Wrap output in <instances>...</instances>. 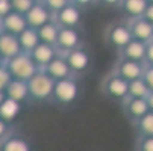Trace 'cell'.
Wrapping results in <instances>:
<instances>
[{
  "instance_id": "33",
  "label": "cell",
  "mask_w": 153,
  "mask_h": 151,
  "mask_svg": "<svg viewBox=\"0 0 153 151\" xmlns=\"http://www.w3.org/2000/svg\"><path fill=\"white\" fill-rule=\"evenodd\" d=\"M8 132H9V124L0 118V141H3V139L9 135Z\"/></svg>"
},
{
  "instance_id": "34",
  "label": "cell",
  "mask_w": 153,
  "mask_h": 151,
  "mask_svg": "<svg viewBox=\"0 0 153 151\" xmlns=\"http://www.w3.org/2000/svg\"><path fill=\"white\" fill-rule=\"evenodd\" d=\"M96 2H97V0H71V3H74L76 6H79L80 9L82 8H88L93 3H96Z\"/></svg>"
},
{
  "instance_id": "18",
  "label": "cell",
  "mask_w": 153,
  "mask_h": 151,
  "mask_svg": "<svg viewBox=\"0 0 153 151\" xmlns=\"http://www.w3.org/2000/svg\"><path fill=\"white\" fill-rule=\"evenodd\" d=\"M0 151H32L29 141L20 135H8L0 141Z\"/></svg>"
},
{
  "instance_id": "28",
  "label": "cell",
  "mask_w": 153,
  "mask_h": 151,
  "mask_svg": "<svg viewBox=\"0 0 153 151\" xmlns=\"http://www.w3.org/2000/svg\"><path fill=\"white\" fill-rule=\"evenodd\" d=\"M12 76L9 74L8 68L3 65V67H0V91H6V88L9 86V83L12 82Z\"/></svg>"
},
{
  "instance_id": "8",
  "label": "cell",
  "mask_w": 153,
  "mask_h": 151,
  "mask_svg": "<svg viewBox=\"0 0 153 151\" xmlns=\"http://www.w3.org/2000/svg\"><path fill=\"white\" fill-rule=\"evenodd\" d=\"M146 70V63L143 62H135V60H127V59H120L115 68V74L123 77L127 82H134L137 79H141Z\"/></svg>"
},
{
  "instance_id": "37",
  "label": "cell",
  "mask_w": 153,
  "mask_h": 151,
  "mask_svg": "<svg viewBox=\"0 0 153 151\" xmlns=\"http://www.w3.org/2000/svg\"><path fill=\"white\" fill-rule=\"evenodd\" d=\"M147 103H149L150 110H153V92H150V94H149V97H147Z\"/></svg>"
},
{
  "instance_id": "1",
  "label": "cell",
  "mask_w": 153,
  "mask_h": 151,
  "mask_svg": "<svg viewBox=\"0 0 153 151\" xmlns=\"http://www.w3.org/2000/svg\"><path fill=\"white\" fill-rule=\"evenodd\" d=\"M5 67L8 68V71L14 80H21V82L30 80L39 71L38 65L33 62L30 55H27V53H20L18 56L6 60Z\"/></svg>"
},
{
  "instance_id": "16",
  "label": "cell",
  "mask_w": 153,
  "mask_h": 151,
  "mask_svg": "<svg viewBox=\"0 0 153 151\" xmlns=\"http://www.w3.org/2000/svg\"><path fill=\"white\" fill-rule=\"evenodd\" d=\"M124 110H126V115L130 119L137 122L146 113L150 112V107H149L147 98H132V97H127L124 100Z\"/></svg>"
},
{
  "instance_id": "23",
  "label": "cell",
  "mask_w": 153,
  "mask_h": 151,
  "mask_svg": "<svg viewBox=\"0 0 153 151\" xmlns=\"http://www.w3.org/2000/svg\"><path fill=\"white\" fill-rule=\"evenodd\" d=\"M20 110H21V104L6 97L3 103L0 104V118L9 124L20 115Z\"/></svg>"
},
{
  "instance_id": "39",
  "label": "cell",
  "mask_w": 153,
  "mask_h": 151,
  "mask_svg": "<svg viewBox=\"0 0 153 151\" xmlns=\"http://www.w3.org/2000/svg\"><path fill=\"white\" fill-rule=\"evenodd\" d=\"M5 65V59L2 57V55H0V67H3Z\"/></svg>"
},
{
  "instance_id": "41",
  "label": "cell",
  "mask_w": 153,
  "mask_h": 151,
  "mask_svg": "<svg viewBox=\"0 0 153 151\" xmlns=\"http://www.w3.org/2000/svg\"><path fill=\"white\" fill-rule=\"evenodd\" d=\"M147 2H149V3H153V0H147Z\"/></svg>"
},
{
  "instance_id": "10",
  "label": "cell",
  "mask_w": 153,
  "mask_h": 151,
  "mask_svg": "<svg viewBox=\"0 0 153 151\" xmlns=\"http://www.w3.org/2000/svg\"><path fill=\"white\" fill-rule=\"evenodd\" d=\"M132 39L134 38H132V33H130L129 24L115 23L108 30V41L111 42L115 49H118V50L124 49Z\"/></svg>"
},
{
  "instance_id": "32",
  "label": "cell",
  "mask_w": 153,
  "mask_h": 151,
  "mask_svg": "<svg viewBox=\"0 0 153 151\" xmlns=\"http://www.w3.org/2000/svg\"><path fill=\"white\" fill-rule=\"evenodd\" d=\"M146 65L153 67V41L147 42V50H146Z\"/></svg>"
},
{
  "instance_id": "38",
  "label": "cell",
  "mask_w": 153,
  "mask_h": 151,
  "mask_svg": "<svg viewBox=\"0 0 153 151\" xmlns=\"http://www.w3.org/2000/svg\"><path fill=\"white\" fill-rule=\"evenodd\" d=\"M6 98V94H5V91H0V104L3 103V100Z\"/></svg>"
},
{
  "instance_id": "30",
  "label": "cell",
  "mask_w": 153,
  "mask_h": 151,
  "mask_svg": "<svg viewBox=\"0 0 153 151\" xmlns=\"http://www.w3.org/2000/svg\"><path fill=\"white\" fill-rule=\"evenodd\" d=\"M143 80L146 82L150 92H153V67L146 65V70H144V74H143Z\"/></svg>"
},
{
  "instance_id": "11",
  "label": "cell",
  "mask_w": 153,
  "mask_h": 151,
  "mask_svg": "<svg viewBox=\"0 0 153 151\" xmlns=\"http://www.w3.org/2000/svg\"><path fill=\"white\" fill-rule=\"evenodd\" d=\"M27 27L29 26H27L26 17L23 14H18V12H14V11L11 14H8L5 18L0 20V30L17 35V36L20 33H23Z\"/></svg>"
},
{
  "instance_id": "13",
  "label": "cell",
  "mask_w": 153,
  "mask_h": 151,
  "mask_svg": "<svg viewBox=\"0 0 153 151\" xmlns=\"http://www.w3.org/2000/svg\"><path fill=\"white\" fill-rule=\"evenodd\" d=\"M21 52V46H20V41L17 35L8 33V32H2L0 33V55L2 57L6 60L18 56Z\"/></svg>"
},
{
  "instance_id": "27",
  "label": "cell",
  "mask_w": 153,
  "mask_h": 151,
  "mask_svg": "<svg viewBox=\"0 0 153 151\" xmlns=\"http://www.w3.org/2000/svg\"><path fill=\"white\" fill-rule=\"evenodd\" d=\"M44 6L50 11V12H53V14H56V12H59L61 9H64L65 6H68L70 3H71V0H44Z\"/></svg>"
},
{
  "instance_id": "3",
  "label": "cell",
  "mask_w": 153,
  "mask_h": 151,
  "mask_svg": "<svg viewBox=\"0 0 153 151\" xmlns=\"http://www.w3.org/2000/svg\"><path fill=\"white\" fill-rule=\"evenodd\" d=\"M79 97V83L73 77L55 82V89L52 98L62 106H68L74 103Z\"/></svg>"
},
{
  "instance_id": "25",
  "label": "cell",
  "mask_w": 153,
  "mask_h": 151,
  "mask_svg": "<svg viewBox=\"0 0 153 151\" xmlns=\"http://www.w3.org/2000/svg\"><path fill=\"white\" fill-rule=\"evenodd\" d=\"M135 125L140 136H153V110H150L141 119H138Z\"/></svg>"
},
{
  "instance_id": "35",
  "label": "cell",
  "mask_w": 153,
  "mask_h": 151,
  "mask_svg": "<svg viewBox=\"0 0 153 151\" xmlns=\"http://www.w3.org/2000/svg\"><path fill=\"white\" fill-rule=\"evenodd\" d=\"M97 2L105 6H109V8H117V6H121L123 0H97Z\"/></svg>"
},
{
  "instance_id": "24",
  "label": "cell",
  "mask_w": 153,
  "mask_h": 151,
  "mask_svg": "<svg viewBox=\"0 0 153 151\" xmlns=\"http://www.w3.org/2000/svg\"><path fill=\"white\" fill-rule=\"evenodd\" d=\"M150 94V89L147 88L146 82L141 79H137L134 82H129V97L132 98H147Z\"/></svg>"
},
{
  "instance_id": "14",
  "label": "cell",
  "mask_w": 153,
  "mask_h": 151,
  "mask_svg": "<svg viewBox=\"0 0 153 151\" xmlns=\"http://www.w3.org/2000/svg\"><path fill=\"white\" fill-rule=\"evenodd\" d=\"M58 55H59V52L55 46H49V44H44V42H39L35 47V50L30 53V57L33 59V62L38 65L39 70H44Z\"/></svg>"
},
{
  "instance_id": "40",
  "label": "cell",
  "mask_w": 153,
  "mask_h": 151,
  "mask_svg": "<svg viewBox=\"0 0 153 151\" xmlns=\"http://www.w3.org/2000/svg\"><path fill=\"white\" fill-rule=\"evenodd\" d=\"M35 2H36V3H42V2H44V0H35Z\"/></svg>"
},
{
  "instance_id": "29",
  "label": "cell",
  "mask_w": 153,
  "mask_h": 151,
  "mask_svg": "<svg viewBox=\"0 0 153 151\" xmlns=\"http://www.w3.org/2000/svg\"><path fill=\"white\" fill-rule=\"evenodd\" d=\"M138 151H153V136H141L138 142Z\"/></svg>"
},
{
  "instance_id": "2",
  "label": "cell",
  "mask_w": 153,
  "mask_h": 151,
  "mask_svg": "<svg viewBox=\"0 0 153 151\" xmlns=\"http://www.w3.org/2000/svg\"><path fill=\"white\" fill-rule=\"evenodd\" d=\"M27 88L30 98L36 101H46L53 95L55 80L44 70H39L30 80H27Z\"/></svg>"
},
{
  "instance_id": "5",
  "label": "cell",
  "mask_w": 153,
  "mask_h": 151,
  "mask_svg": "<svg viewBox=\"0 0 153 151\" xmlns=\"http://www.w3.org/2000/svg\"><path fill=\"white\" fill-rule=\"evenodd\" d=\"M103 89L109 97L118 98V100H126L129 97V82L114 73L106 77V80L103 83Z\"/></svg>"
},
{
  "instance_id": "15",
  "label": "cell",
  "mask_w": 153,
  "mask_h": 151,
  "mask_svg": "<svg viewBox=\"0 0 153 151\" xmlns=\"http://www.w3.org/2000/svg\"><path fill=\"white\" fill-rule=\"evenodd\" d=\"M44 71H46L55 82L73 77L71 68L68 67V63H67V60H65V57L61 56V55H58V56L49 63V65L44 68Z\"/></svg>"
},
{
  "instance_id": "31",
  "label": "cell",
  "mask_w": 153,
  "mask_h": 151,
  "mask_svg": "<svg viewBox=\"0 0 153 151\" xmlns=\"http://www.w3.org/2000/svg\"><path fill=\"white\" fill-rule=\"evenodd\" d=\"M11 12H12V3H11V0H0V20L5 18Z\"/></svg>"
},
{
  "instance_id": "36",
  "label": "cell",
  "mask_w": 153,
  "mask_h": 151,
  "mask_svg": "<svg viewBox=\"0 0 153 151\" xmlns=\"http://www.w3.org/2000/svg\"><path fill=\"white\" fill-rule=\"evenodd\" d=\"M143 18H146V20L149 21V23H152V24H153V3H149V6H147V9H146V12H144Z\"/></svg>"
},
{
  "instance_id": "21",
  "label": "cell",
  "mask_w": 153,
  "mask_h": 151,
  "mask_svg": "<svg viewBox=\"0 0 153 151\" xmlns=\"http://www.w3.org/2000/svg\"><path fill=\"white\" fill-rule=\"evenodd\" d=\"M59 29H61V26L56 23L55 20L50 21L49 24L39 27V29H38L39 41L44 42V44H49V46H55V47H56L58 36H59Z\"/></svg>"
},
{
  "instance_id": "9",
  "label": "cell",
  "mask_w": 153,
  "mask_h": 151,
  "mask_svg": "<svg viewBox=\"0 0 153 151\" xmlns=\"http://www.w3.org/2000/svg\"><path fill=\"white\" fill-rule=\"evenodd\" d=\"M55 21L61 27H73L76 29L82 21V9L74 3H70L59 12L55 14Z\"/></svg>"
},
{
  "instance_id": "26",
  "label": "cell",
  "mask_w": 153,
  "mask_h": 151,
  "mask_svg": "<svg viewBox=\"0 0 153 151\" xmlns=\"http://www.w3.org/2000/svg\"><path fill=\"white\" fill-rule=\"evenodd\" d=\"M11 3H12V11L14 12L26 15L36 2L35 0H11Z\"/></svg>"
},
{
  "instance_id": "19",
  "label": "cell",
  "mask_w": 153,
  "mask_h": 151,
  "mask_svg": "<svg viewBox=\"0 0 153 151\" xmlns=\"http://www.w3.org/2000/svg\"><path fill=\"white\" fill-rule=\"evenodd\" d=\"M6 97L17 101V103H23L25 100H27L29 95V88H27V82H21V80H12L9 83V86L5 91Z\"/></svg>"
},
{
  "instance_id": "20",
  "label": "cell",
  "mask_w": 153,
  "mask_h": 151,
  "mask_svg": "<svg viewBox=\"0 0 153 151\" xmlns=\"http://www.w3.org/2000/svg\"><path fill=\"white\" fill-rule=\"evenodd\" d=\"M18 41H20V46H21V52L27 53V55H30L35 50V47L41 42L39 36H38V30H35L32 27H27L23 33H20Z\"/></svg>"
},
{
  "instance_id": "22",
  "label": "cell",
  "mask_w": 153,
  "mask_h": 151,
  "mask_svg": "<svg viewBox=\"0 0 153 151\" xmlns=\"http://www.w3.org/2000/svg\"><path fill=\"white\" fill-rule=\"evenodd\" d=\"M147 6H149L147 0H123L120 8L132 20V18H141L144 15Z\"/></svg>"
},
{
  "instance_id": "7",
  "label": "cell",
  "mask_w": 153,
  "mask_h": 151,
  "mask_svg": "<svg viewBox=\"0 0 153 151\" xmlns=\"http://www.w3.org/2000/svg\"><path fill=\"white\" fill-rule=\"evenodd\" d=\"M67 60L68 67L71 68L73 74H82L88 70L90 63H91V57H90V53L86 52L85 49L79 47V49H74L68 53L62 55Z\"/></svg>"
},
{
  "instance_id": "6",
  "label": "cell",
  "mask_w": 153,
  "mask_h": 151,
  "mask_svg": "<svg viewBox=\"0 0 153 151\" xmlns=\"http://www.w3.org/2000/svg\"><path fill=\"white\" fill-rule=\"evenodd\" d=\"M25 17H26V21H27V26L35 29V30H38L39 27L46 26V24L50 23V21H53L55 14L50 12L44 6V3H35L32 6V9Z\"/></svg>"
},
{
  "instance_id": "42",
  "label": "cell",
  "mask_w": 153,
  "mask_h": 151,
  "mask_svg": "<svg viewBox=\"0 0 153 151\" xmlns=\"http://www.w3.org/2000/svg\"><path fill=\"white\" fill-rule=\"evenodd\" d=\"M0 33H2V30H0Z\"/></svg>"
},
{
  "instance_id": "12",
  "label": "cell",
  "mask_w": 153,
  "mask_h": 151,
  "mask_svg": "<svg viewBox=\"0 0 153 151\" xmlns=\"http://www.w3.org/2000/svg\"><path fill=\"white\" fill-rule=\"evenodd\" d=\"M129 29L132 33V38L141 42L153 41V24L149 23L146 18H132L129 21Z\"/></svg>"
},
{
  "instance_id": "4",
  "label": "cell",
  "mask_w": 153,
  "mask_h": 151,
  "mask_svg": "<svg viewBox=\"0 0 153 151\" xmlns=\"http://www.w3.org/2000/svg\"><path fill=\"white\" fill-rule=\"evenodd\" d=\"M80 33L77 29L73 27H61L59 29V36H58V42H56V49L59 53H68L74 49L80 47Z\"/></svg>"
},
{
  "instance_id": "17",
  "label": "cell",
  "mask_w": 153,
  "mask_h": 151,
  "mask_svg": "<svg viewBox=\"0 0 153 151\" xmlns=\"http://www.w3.org/2000/svg\"><path fill=\"white\" fill-rule=\"evenodd\" d=\"M146 50H147V44H146V42L132 39L124 49L120 50V55H121V59L146 63Z\"/></svg>"
}]
</instances>
